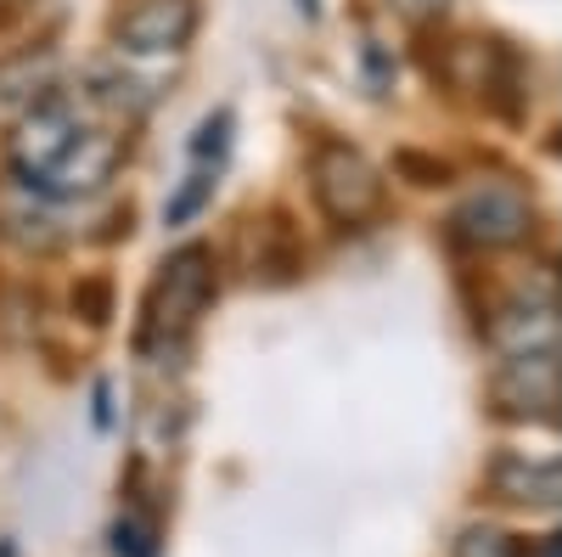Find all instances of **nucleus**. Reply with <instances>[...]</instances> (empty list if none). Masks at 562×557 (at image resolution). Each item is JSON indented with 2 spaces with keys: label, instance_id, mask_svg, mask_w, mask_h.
<instances>
[{
  "label": "nucleus",
  "instance_id": "obj_1",
  "mask_svg": "<svg viewBox=\"0 0 562 557\" xmlns=\"http://www.w3.org/2000/svg\"><path fill=\"white\" fill-rule=\"evenodd\" d=\"M209 299H214V254L203 243L175 248L158 265L147 299H140L135 355L140 360H169L186 338H192V327H198V315L209 310Z\"/></svg>",
  "mask_w": 562,
  "mask_h": 557
},
{
  "label": "nucleus",
  "instance_id": "obj_2",
  "mask_svg": "<svg viewBox=\"0 0 562 557\" xmlns=\"http://www.w3.org/2000/svg\"><path fill=\"white\" fill-rule=\"evenodd\" d=\"M529 231H535V198L518 180H479L450 209V243L479 248V254L518 248V243H529Z\"/></svg>",
  "mask_w": 562,
  "mask_h": 557
},
{
  "label": "nucleus",
  "instance_id": "obj_3",
  "mask_svg": "<svg viewBox=\"0 0 562 557\" xmlns=\"http://www.w3.org/2000/svg\"><path fill=\"white\" fill-rule=\"evenodd\" d=\"M310 192L333 225H366L383 209V175L360 147L349 142H321L310 153Z\"/></svg>",
  "mask_w": 562,
  "mask_h": 557
},
{
  "label": "nucleus",
  "instance_id": "obj_4",
  "mask_svg": "<svg viewBox=\"0 0 562 557\" xmlns=\"http://www.w3.org/2000/svg\"><path fill=\"white\" fill-rule=\"evenodd\" d=\"M490 411L506 423H562V349L501 355L490 378Z\"/></svg>",
  "mask_w": 562,
  "mask_h": 557
},
{
  "label": "nucleus",
  "instance_id": "obj_5",
  "mask_svg": "<svg viewBox=\"0 0 562 557\" xmlns=\"http://www.w3.org/2000/svg\"><path fill=\"white\" fill-rule=\"evenodd\" d=\"M119 164H124V135H113V130H79L68 142V153L34 180V192L57 198V203L97 198L102 186L119 175Z\"/></svg>",
  "mask_w": 562,
  "mask_h": 557
},
{
  "label": "nucleus",
  "instance_id": "obj_6",
  "mask_svg": "<svg viewBox=\"0 0 562 557\" xmlns=\"http://www.w3.org/2000/svg\"><path fill=\"white\" fill-rule=\"evenodd\" d=\"M198 34V0H130L113 18V40L130 57H175Z\"/></svg>",
  "mask_w": 562,
  "mask_h": 557
},
{
  "label": "nucleus",
  "instance_id": "obj_7",
  "mask_svg": "<svg viewBox=\"0 0 562 557\" xmlns=\"http://www.w3.org/2000/svg\"><path fill=\"white\" fill-rule=\"evenodd\" d=\"M74 135H79V119H74V108H68L63 97H40V102H29V113L18 119L12 142H7V164H12V175L34 186L45 169H52V164L68 153Z\"/></svg>",
  "mask_w": 562,
  "mask_h": 557
},
{
  "label": "nucleus",
  "instance_id": "obj_8",
  "mask_svg": "<svg viewBox=\"0 0 562 557\" xmlns=\"http://www.w3.org/2000/svg\"><path fill=\"white\" fill-rule=\"evenodd\" d=\"M484 338L495 355H529V349H562V315H557V288L546 293H518L484 315Z\"/></svg>",
  "mask_w": 562,
  "mask_h": 557
},
{
  "label": "nucleus",
  "instance_id": "obj_9",
  "mask_svg": "<svg viewBox=\"0 0 562 557\" xmlns=\"http://www.w3.org/2000/svg\"><path fill=\"white\" fill-rule=\"evenodd\" d=\"M490 495L506 506H562V461L557 456H529V450H501L484 474Z\"/></svg>",
  "mask_w": 562,
  "mask_h": 557
},
{
  "label": "nucleus",
  "instance_id": "obj_10",
  "mask_svg": "<svg viewBox=\"0 0 562 557\" xmlns=\"http://www.w3.org/2000/svg\"><path fill=\"white\" fill-rule=\"evenodd\" d=\"M90 102H97V108H108V113H124V119H135V113H147V108H153V90L140 85L135 74H124V68L102 63V68H90Z\"/></svg>",
  "mask_w": 562,
  "mask_h": 557
},
{
  "label": "nucleus",
  "instance_id": "obj_11",
  "mask_svg": "<svg viewBox=\"0 0 562 557\" xmlns=\"http://www.w3.org/2000/svg\"><path fill=\"white\" fill-rule=\"evenodd\" d=\"M52 74L57 63L52 57H18V63H0V102H40V97H52Z\"/></svg>",
  "mask_w": 562,
  "mask_h": 557
},
{
  "label": "nucleus",
  "instance_id": "obj_12",
  "mask_svg": "<svg viewBox=\"0 0 562 557\" xmlns=\"http://www.w3.org/2000/svg\"><path fill=\"white\" fill-rule=\"evenodd\" d=\"M450 552H456V557H524V541L506 535L501 524H467Z\"/></svg>",
  "mask_w": 562,
  "mask_h": 557
},
{
  "label": "nucleus",
  "instance_id": "obj_13",
  "mask_svg": "<svg viewBox=\"0 0 562 557\" xmlns=\"http://www.w3.org/2000/svg\"><path fill=\"white\" fill-rule=\"evenodd\" d=\"M113 552H119V557H158V524L124 513V519L113 524Z\"/></svg>",
  "mask_w": 562,
  "mask_h": 557
},
{
  "label": "nucleus",
  "instance_id": "obj_14",
  "mask_svg": "<svg viewBox=\"0 0 562 557\" xmlns=\"http://www.w3.org/2000/svg\"><path fill=\"white\" fill-rule=\"evenodd\" d=\"M209 192H214V175L209 169H198V175H186V186H180V192L164 203V220L169 225H180V220H192L203 203H209Z\"/></svg>",
  "mask_w": 562,
  "mask_h": 557
},
{
  "label": "nucleus",
  "instance_id": "obj_15",
  "mask_svg": "<svg viewBox=\"0 0 562 557\" xmlns=\"http://www.w3.org/2000/svg\"><path fill=\"white\" fill-rule=\"evenodd\" d=\"M74 310L90 321V327H108V315H113V288L102 282V276H90V282L74 288Z\"/></svg>",
  "mask_w": 562,
  "mask_h": 557
},
{
  "label": "nucleus",
  "instance_id": "obj_16",
  "mask_svg": "<svg viewBox=\"0 0 562 557\" xmlns=\"http://www.w3.org/2000/svg\"><path fill=\"white\" fill-rule=\"evenodd\" d=\"M225 147H231V113L203 119V124H198V142H192V158H198V164H220Z\"/></svg>",
  "mask_w": 562,
  "mask_h": 557
},
{
  "label": "nucleus",
  "instance_id": "obj_17",
  "mask_svg": "<svg viewBox=\"0 0 562 557\" xmlns=\"http://www.w3.org/2000/svg\"><path fill=\"white\" fill-rule=\"evenodd\" d=\"M389 7H394L405 23H434V18L450 7V0H389Z\"/></svg>",
  "mask_w": 562,
  "mask_h": 557
},
{
  "label": "nucleus",
  "instance_id": "obj_18",
  "mask_svg": "<svg viewBox=\"0 0 562 557\" xmlns=\"http://www.w3.org/2000/svg\"><path fill=\"white\" fill-rule=\"evenodd\" d=\"M400 169L405 175H416V186H445V164H428V158H416V153H400Z\"/></svg>",
  "mask_w": 562,
  "mask_h": 557
},
{
  "label": "nucleus",
  "instance_id": "obj_19",
  "mask_svg": "<svg viewBox=\"0 0 562 557\" xmlns=\"http://www.w3.org/2000/svg\"><path fill=\"white\" fill-rule=\"evenodd\" d=\"M524 557H562V535H546V541L524 546Z\"/></svg>",
  "mask_w": 562,
  "mask_h": 557
},
{
  "label": "nucleus",
  "instance_id": "obj_20",
  "mask_svg": "<svg viewBox=\"0 0 562 557\" xmlns=\"http://www.w3.org/2000/svg\"><path fill=\"white\" fill-rule=\"evenodd\" d=\"M299 12H304V18H315L321 7H315V0H299Z\"/></svg>",
  "mask_w": 562,
  "mask_h": 557
}]
</instances>
